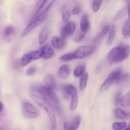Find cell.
Returning <instances> with one entry per match:
<instances>
[{
	"instance_id": "1",
	"label": "cell",
	"mask_w": 130,
	"mask_h": 130,
	"mask_svg": "<svg viewBox=\"0 0 130 130\" xmlns=\"http://www.w3.org/2000/svg\"><path fill=\"white\" fill-rule=\"evenodd\" d=\"M30 96L36 104L46 112L50 122L52 130H56L57 127V121L55 116V110L53 105L47 99L38 93H31Z\"/></svg>"
},
{
	"instance_id": "2",
	"label": "cell",
	"mask_w": 130,
	"mask_h": 130,
	"mask_svg": "<svg viewBox=\"0 0 130 130\" xmlns=\"http://www.w3.org/2000/svg\"><path fill=\"white\" fill-rule=\"evenodd\" d=\"M32 91L47 99L53 105L57 112L59 114H62L60 101L53 90L48 88L45 85H38L33 88Z\"/></svg>"
},
{
	"instance_id": "3",
	"label": "cell",
	"mask_w": 130,
	"mask_h": 130,
	"mask_svg": "<svg viewBox=\"0 0 130 130\" xmlns=\"http://www.w3.org/2000/svg\"><path fill=\"white\" fill-rule=\"evenodd\" d=\"M130 47L128 45H119L113 48L107 55V61L109 65L123 62L129 57Z\"/></svg>"
},
{
	"instance_id": "4",
	"label": "cell",
	"mask_w": 130,
	"mask_h": 130,
	"mask_svg": "<svg viewBox=\"0 0 130 130\" xmlns=\"http://www.w3.org/2000/svg\"><path fill=\"white\" fill-rule=\"evenodd\" d=\"M126 75L127 74H122V71L121 69H116L109 74V77L102 84L100 87V90L101 91H106L112 86L114 83H118L124 79Z\"/></svg>"
},
{
	"instance_id": "5",
	"label": "cell",
	"mask_w": 130,
	"mask_h": 130,
	"mask_svg": "<svg viewBox=\"0 0 130 130\" xmlns=\"http://www.w3.org/2000/svg\"><path fill=\"white\" fill-rule=\"evenodd\" d=\"M64 91L67 95H69L71 97L70 110L71 111H74L77 109L79 103V97L77 90L73 85H66L64 86Z\"/></svg>"
},
{
	"instance_id": "6",
	"label": "cell",
	"mask_w": 130,
	"mask_h": 130,
	"mask_svg": "<svg viewBox=\"0 0 130 130\" xmlns=\"http://www.w3.org/2000/svg\"><path fill=\"white\" fill-rule=\"evenodd\" d=\"M46 17L47 14L46 15H41L37 17H34L30 22L29 24V25L22 31L21 34V37H25V36L27 35L32 30H33L35 28H36L40 24H41L46 20Z\"/></svg>"
},
{
	"instance_id": "7",
	"label": "cell",
	"mask_w": 130,
	"mask_h": 130,
	"mask_svg": "<svg viewBox=\"0 0 130 130\" xmlns=\"http://www.w3.org/2000/svg\"><path fill=\"white\" fill-rule=\"evenodd\" d=\"M97 47L93 44L91 45H85L79 47L74 52L77 59L87 58L91 56L96 51Z\"/></svg>"
},
{
	"instance_id": "8",
	"label": "cell",
	"mask_w": 130,
	"mask_h": 130,
	"mask_svg": "<svg viewBox=\"0 0 130 130\" xmlns=\"http://www.w3.org/2000/svg\"><path fill=\"white\" fill-rule=\"evenodd\" d=\"M22 108L24 116L27 118L34 119L39 116L38 109L30 103L25 101L22 102Z\"/></svg>"
},
{
	"instance_id": "9",
	"label": "cell",
	"mask_w": 130,
	"mask_h": 130,
	"mask_svg": "<svg viewBox=\"0 0 130 130\" xmlns=\"http://www.w3.org/2000/svg\"><path fill=\"white\" fill-rule=\"evenodd\" d=\"M56 0H44L40 6L38 8L34 17L39 16L41 15H46L48 11L52 7L53 4L55 2Z\"/></svg>"
},
{
	"instance_id": "10",
	"label": "cell",
	"mask_w": 130,
	"mask_h": 130,
	"mask_svg": "<svg viewBox=\"0 0 130 130\" xmlns=\"http://www.w3.org/2000/svg\"><path fill=\"white\" fill-rule=\"evenodd\" d=\"M76 25L74 22H69L62 29L60 32V36L62 38H66L70 35H72L76 30Z\"/></svg>"
},
{
	"instance_id": "11",
	"label": "cell",
	"mask_w": 130,
	"mask_h": 130,
	"mask_svg": "<svg viewBox=\"0 0 130 130\" xmlns=\"http://www.w3.org/2000/svg\"><path fill=\"white\" fill-rule=\"evenodd\" d=\"M51 44L53 48L57 50H62L66 45L65 38L58 36L53 37L51 40Z\"/></svg>"
},
{
	"instance_id": "12",
	"label": "cell",
	"mask_w": 130,
	"mask_h": 130,
	"mask_svg": "<svg viewBox=\"0 0 130 130\" xmlns=\"http://www.w3.org/2000/svg\"><path fill=\"white\" fill-rule=\"evenodd\" d=\"M43 50V58L45 60L50 59L52 58L54 55V50L53 47L52 46V44H50L48 43L45 44L44 46L41 48Z\"/></svg>"
},
{
	"instance_id": "13",
	"label": "cell",
	"mask_w": 130,
	"mask_h": 130,
	"mask_svg": "<svg viewBox=\"0 0 130 130\" xmlns=\"http://www.w3.org/2000/svg\"><path fill=\"white\" fill-rule=\"evenodd\" d=\"M71 71V67L69 65H63L58 69V77L62 79H66L69 77Z\"/></svg>"
},
{
	"instance_id": "14",
	"label": "cell",
	"mask_w": 130,
	"mask_h": 130,
	"mask_svg": "<svg viewBox=\"0 0 130 130\" xmlns=\"http://www.w3.org/2000/svg\"><path fill=\"white\" fill-rule=\"evenodd\" d=\"M80 29L81 31L84 32H87L90 29V21L88 17L86 14H84L82 16L80 22Z\"/></svg>"
},
{
	"instance_id": "15",
	"label": "cell",
	"mask_w": 130,
	"mask_h": 130,
	"mask_svg": "<svg viewBox=\"0 0 130 130\" xmlns=\"http://www.w3.org/2000/svg\"><path fill=\"white\" fill-rule=\"evenodd\" d=\"M49 29L47 27H44L41 30L39 34V38H38L39 44H43L45 43L49 36Z\"/></svg>"
},
{
	"instance_id": "16",
	"label": "cell",
	"mask_w": 130,
	"mask_h": 130,
	"mask_svg": "<svg viewBox=\"0 0 130 130\" xmlns=\"http://www.w3.org/2000/svg\"><path fill=\"white\" fill-rule=\"evenodd\" d=\"M45 86L48 88L54 90L56 87V81L53 74H48L45 77Z\"/></svg>"
},
{
	"instance_id": "17",
	"label": "cell",
	"mask_w": 130,
	"mask_h": 130,
	"mask_svg": "<svg viewBox=\"0 0 130 130\" xmlns=\"http://www.w3.org/2000/svg\"><path fill=\"white\" fill-rule=\"evenodd\" d=\"M32 61L37 60L43 57V52L41 48L37 50H33L28 53Z\"/></svg>"
},
{
	"instance_id": "18",
	"label": "cell",
	"mask_w": 130,
	"mask_h": 130,
	"mask_svg": "<svg viewBox=\"0 0 130 130\" xmlns=\"http://www.w3.org/2000/svg\"><path fill=\"white\" fill-rule=\"evenodd\" d=\"M116 34V27L115 25H113L110 27L109 32V36H108L107 38V44H108V46H110L112 44V43L114 41V39H115Z\"/></svg>"
},
{
	"instance_id": "19",
	"label": "cell",
	"mask_w": 130,
	"mask_h": 130,
	"mask_svg": "<svg viewBox=\"0 0 130 130\" xmlns=\"http://www.w3.org/2000/svg\"><path fill=\"white\" fill-rule=\"evenodd\" d=\"M122 34L124 39H129L130 38V20L128 19L124 23L123 25Z\"/></svg>"
},
{
	"instance_id": "20",
	"label": "cell",
	"mask_w": 130,
	"mask_h": 130,
	"mask_svg": "<svg viewBox=\"0 0 130 130\" xmlns=\"http://www.w3.org/2000/svg\"><path fill=\"white\" fill-rule=\"evenodd\" d=\"M86 66L85 64L79 65L74 70V76L76 77H81L86 71Z\"/></svg>"
},
{
	"instance_id": "21",
	"label": "cell",
	"mask_w": 130,
	"mask_h": 130,
	"mask_svg": "<svg viewBox=\"0 0 130 130\" xmlns=\"http://www.w3.org/2000/svg\"><path fill=\"white\" fill-rule=\"evenodd\" d=\"M119 105L124 108H129L130 107V93L121 96L119 101Z\"/></svg>"
},
{
	"instance_id": "22",
	"label": "cell",
	"mask_w": 130,
	"mask_h": 130,
	"mask_svg": "<svg viewBox=\"0 0 130 130\" xmlns=\"http://www.w3.org/2000/svg\"><path fill=\"white\" fill-rule=\"evenodd\" d=\"M81 122V117L79 115H77L72 121V123L70 124V130H78Z\"/></svg>"
},
{
	"instance_id": "23",
	"label": "cell",
	"mask_w": 130,
	"mask_h": 130,
	"mask_svg": "<svg viewBox=\"0 0 130 130\" xmlns=\"http://www.w3.org/2000/svg\"><path fill=\"white\" fill-rule=\"evenodd\" d=\"M89 75L88 72H85L82 76L81 77L79 81V88L81 90H84L86 87L88 83V79Z\"/></svg>"
},
{
	"instance_id": "24",
	"label": "cell",
	"mask_w": 130,
	"mask_h": 130,
	"mask_svg": "<svg viewBox=\"0 0 130 130\" xmlns=\"http://www.w3.org/2000/svg\"><path fill=\"white\" fill-rule=\"evenodd\" d=\"M75 59H77V58H76V54L74 53V52L66 53V54L61 56L59 58L60 60L62 61V62H69V61H72Z\"/></svg>"
},
{
	"instance_id": "25",
	"label": "cell",
	"mask_w": 130,
	"mask_h": 130,
	"mask_svg": "<svg viewBox=\"0 0 130 130\" xmlns=\"http://www.w3.org/2000/svg\"><path fill=\"white\" fill-rule=\"evenodd\" d=\"M116 117L119 119H125L128 117V114L124 110L121 109H116L114 110Z\"/></svg>"
},
{
	"instance_id": "26",
	"label": "cell",
	"mask_w": 130,
	"mask_h": 130,
	"mask_svg": "<svg viewBox=\"0 0 130 130\" xmlns=\"http://www.w3.org/2000/svg\"><path fill=\"white\" fill-rule=\"evenodd\" d=\"M62 19L64 22H67L69 20L70 18H71V12H70L68 8L66 6H63L62 8Z\"/></svg>"
},
{
	"instance_id": "27",
	"label": "cell",
	"mask_w": 130,
	"mask_h": 130,
	"mask_svg": "<svg viewBox=\"0 0 130 130\" xmlns=\"http://www.w3.org/2000/svg\"><path fill=\"white\" fill-rule=\"evenodd\" d=\"M127 124L126 122H115L112 124V128L114 130H123L126 128Z\"/></svg>"
},
{
	"instance_id": "28",
	"label": "cell",
	"mask_w": 130,
	"mask_h": 130,
	"mask_svg": "<svg viewBox=\"0 0 130 130\" xmlns=\"http://www.w3.org/2000/svg\"><path fill=\"white\" fill-rule=\"evenodd\" d=\"M126 12L127 11L126 10V8H123L121 9V10H119V11L116 14L115 16H114V21L115 22L118 21V20H121V19H123V17H124L126 14Z\"/></svg>"
},
{
	"instance_id": "29",
	"label": "cell",
	"mask_w": 130,
	"mask_h": 130,
	"mask_svg": "<svg viewBox=\"0 0 130 130\" xmlns=\"http://www.w3.org/2000/svg\"><path fill=\"white\" fill-rule=\"evenodd\" d=\"M104 36L102 34L101 32L98 33L96 34V36H95V38H94L93 39V44L96 46V47H98V46L100 45V44L101 43L102 41V39L104 38Z\"/></svg>"
},
{
	"instance_id": "30",
	"label": "cell",
	"mask_w": 130,
	"mask_h": 130,
	"mask_svg": "<svg viewBox=\"0 0 130 130\" xmlns=\"http://www.w3.org/2000/svg\"><path fill=\"white\" fill-rule=\"evenodd\" d=\"M102 1L100 0H93L92 9L94 13H96L100 10V8L102 5Z\"/></svg>"
},
{
	"instance_id": "31",
	"label": "cell",
	"mask_w": 130,
	"mask_h": 130,
	"mask_svg": "<svg viewBox=\"0 0 130 130\" xmlns=\"http://www.w3.org/2000/svg\"><path fill=\"white\" fill-rule=\"evenodd\" d=\"M14 31H15V29H14L13 27L11 26V25H8L4 30L3 36L5 37L10 36L11 34H13Z\"/></svg>"
},
{
	"instance_id": "32",
	"label": "cell",
	"mask_w": 130,
	"mask_h": 130,
	"mask_svg": "<svg viewBox=\"0 0 130 130\" xmlns=\"http://www.w3.org/2000/svg\"><path fill=\"white\" fill-rule=\"evenodd\" d=\"M86 33V32H84L82 31L79 32L74 38V41L76 42V43H79V42L81 41L85 38Z\"/></svg>"
},
{
	"instance_id": "33",
	"label": "cell",
	"mask_w": 130,
	"mask_h": 130,
	"mask_svg": "<svg viewBox=\"0 0 130 130\" xmlns=\"http://www.w3.org/2000/svg\"><path fill=\"white\" fill-rule=\"evenodd\" d=\"M36 71V68L35 67H34V66H31V67H29L26 70V71H25V74L27 76H31L35 73Z\"/></svg>"
},
{
	"instance_id": "34",
	"label": "cell",
	"mask_w": 130,
	"mask_h": 130,
	"mask_svg": "<svg viewBox=\"0 0 130 130\" xmlns=\"http://www.w3.org/2000/svg\"><path fill=\"white\" fill-rule=\"evenodd\" d=\"M110 25H109V24H105V25L102 27V30L100 32H101L102 34L105 36L109 32V30H110Z\"/></svg>"
},
{
	"instance_id": "35",
	"label": "cell",
	"mask_w": 130,
	"mask_h": 130,
	"mask_svg": "<svg viewBox=\"0 0 130 130\" xmlns=\"http://www.w3.org/2000/svg\"><path fill=\"white\" fill-rule=\"evenodd\" d=\"M81 9L79 5H77L72 8V11H71V14H72L73 15H76L81 12Z\"/></svg>"
},
{
	"instance_id": "36",
	"label": "cell",
	"mask_w": 130,
	"mask_h": 130,
	"mask_svg": "<svg viewBox=\"0 0 130 130\" xmlns=\"http://www.w3.org/2000/svg\"><path fill=\"white\" fill-rule=\"evenodd\" d=\"M121 98V94L120 93H118L116 95L115 99H114L116 105H118V104H119V101H120Z\"/></svg>"
},
{
	"instance_id": "37",
	"label": "cell",
	"mask_w": 130,
	"mask_h": 130,
	"mask_svg": "<svg viewBox=\"0 0 130 130\" xmlns=\"http://www.w3.org/2000/svg\"><path fill=\"white\" fill-rule=\"evenodd\" d=\"M63 130H70V124L69 123L66 122L63 125Z\"/></svg>"
},
{
	"instance_id": "38",
	"label": "cell",
	"mask_w": 130,
	"mask_h": 130,
	"mask_svg": "<svg viewBox=\"0 0 130 130\" xmlns=\"http://www.w3.org/2000/svg\"><path fill=\"white\" fill-rule=\"evenodd\" d=\"M44 1V0H38V1H37V3H36V7L38 8L39 6L41 5V4L43 3V1Z\"/></svg>"
},
{
	"instance_id": "39",
	"label": "cell",
	"mask_w": 130,
	"mask_h": 130,
	"mask_svg": "<svg viewBox=\"0 0 130 130\" xmlns=\"http://www.w3.org/2000/svg\"><path fill=\"white\" fill-rule=\"evenodd\" d=\"M127 12H128V17H129V19L130 20V3L129 5V6H128V10H127Z\"/></svg>"
},
{
	"instance_id": "40",
	"label": "cell",
	"mask_w": 130,
	"mask_h": 130,
	"mask_svg": "<svg viewBox=\"0 0 130 130\" xmlns=\"http://www.w3.org/2000/svg\"><path fill=\"white\" fill-rule=\"evenodd\" d=\"M3 109V103L1 102H0V113L1 112Z\"/></svg>"
},
{
	"instance_id": "41",
	"label": "cell",
	"mask_w": 130,
	"mask_h": 130,
	"mask_svg": "<svg viewBox=\"0 0 130 130\" xmlns=\"http://www.w3.org/2000/svg\"><path fill=\"white\" fill-rule=\"evenodd\" d=\"M123 130H130V124H129V126H128L127 128H126L125 129H124Z\"/></svg>"
},
{
	"instance_id": "42",
	"label": "cell",
	"mask_w": 130,
	"mask_h": 130,
	"mask_svg": "<svg viewBox=\"0 0 130 130\" xmlns=\"http://www.w3.org/2000/svg\"><path fill=\"white\" fill-rule=\"evenodd\" d=\"M100 1H102H102H104V0H100Z\"/></svg>"
}]
</instances>
